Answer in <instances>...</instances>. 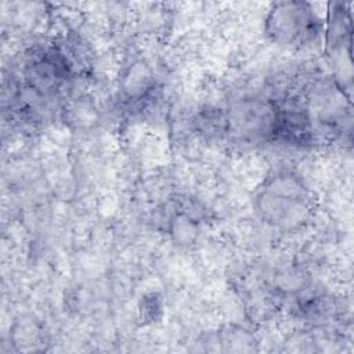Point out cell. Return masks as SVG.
<instances>
[{
    "label": "cell",
    "instance_id": "obj_6",
    "mask_svg": "<svg viewBox=\"0 0 354 354\" xmlns=\"http://www.w3.org/2000/svg\"><path fill=\"white\" fill-rule=\"evenodd\" d=\"M194 124L201 136L210 140L228 136V119L224 109L213 106L203 108L196 113Z\"/></svg>",
    "mask_w": 354,
    "mask_h": 354
},
{
    "label": "cell",
    "instance_id": "obj_4",
    "mask_svg": "<svg viewBox=\"0 0 354 354\" xmlns=\"http://www.w3.org/2000/svg\"><path fill=\"white\" fill-rule=\"evenodd\" d=\"M71 65L61 51L48 48L35 53L25 66V79L28 88L39 97L55 94L66 80Z\"/></svg>",
    "mask_w": 354,
    "mask_h": 354
},
{
    "label": "cell",
    "instance_id": "obj_5",
    "mask_svg": "<svg viewBox=\"0 0 354 354\" xmlns=\"http://www.w3.org/2000/svg\"><path fill=\"white\" fill-rule=\"evenodd\" d=\"M314 129L310 111L295 101L277 104V120L272 138L292 147L308 145Z\"/></svg>",
    "mask_w": 354,
    "mask_h": 354
},
{
    "label": "cell",
    "instance_id": "obj_7",
    "mask_svg": "<svg viewBox=\"0 0 354 354\" xmlns=\"http://www.w3.org/2000/svg\"><path fill=\"white\" fill-rule=\"evenodd\" d=\"M198 224L195 220L176 210V214L170 218V235L174 242L178 245H189L192 243L199 232Z\"/></svg>",
    "mask_w": 354,
    "mask_h": 354
},
{
    "label": "cell",
    "instance_id": "obj_2",
    "mask_svg": "<svg viewBox=\"0 0 354 354\" xmlns=\"http://www.w3.org/2000/svg\"><path fill=\"white\" fill-rule=\"evenodd\" d=\"M264 30L274 43L293 47L306 44L318 35L319 19L307 3L281 1L270 8Z\"/></svg>",
    "mask_w": 354,
    "mask_h": 354
},
{
    "label": "cell",
    "instance_id": "obj_1",
    "mask_svg": "<svg viewBox=\"0 0 354 354\" xmlns=\"http://www.w3.org/2000/svg\"><path fill=\"white\" fill-rule=\"evenodd\" d=\"M256 210L270 225L295 230L304 224L311 212V199L303 181L289 171L271 176L256 196Z\"/></svg>",
    "mask_w": 354,
    "mask_h": 354
},
{
    "label": "cell",
    "instance_id": "obj_8",
    "mask_svg": "<svg viewBox=\"0 0 354 354\" xmlns=\"http://www.w3.org/2000/svg\"><path fill=\"white\" fill-rule=\"evenodd\" d=\"M153 310L155 311H160V301L155 295H151L149 297H144V307L141 310V313L144 314L145 318H156L153 315Z\"/></svg>",
    "mask_w": 354,
    "mask_h": 354
},
{
    "label": "cell",
    "instance_id": "obj_3",
    "mask_svg": "<svg viewBox=\"0 0 354 354\" xmlns=\"http://www.w3.org/2000/svg\"><path fill=\"white\" fill-rule=\"evenodd\" d=\"M225 113L230 136L246 141H261L274 136L277 102L271 100L245 97L232 102Z\"/></svg>",
    "mask_w": 354,
    "mask_h": 354
}]
</instances>
